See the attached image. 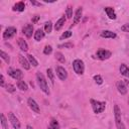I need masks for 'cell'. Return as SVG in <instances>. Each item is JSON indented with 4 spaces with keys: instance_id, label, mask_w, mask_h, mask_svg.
Masks as SVG:
<instances>
[{
    "instance_id": "obj_7",
    "label": "cell",
    "mask_w": 129,
    "mask_h": 129,
    "mask_svg": "<svg viewBox=\"0 0 129 129\" xmlns=\"http://www.w3.org/2000/svg\"><path fill=\"white\" fill-rule=\"evenodd\" d=\"M16 32H17L16 28L13 27V26H10V27L6 28L5 31L3 32V38L4 39H10V38H12L16 34Z\"/></svg>"
},
{
    "instance_id": "obj_41",
    "label": "cell",
    "mask_w": 129,
    "mask_h": 129,
    "mask_svg": "<svg viewBox=\"0 0 129 129\" xmlns=\"http://www.w3.org/2000/svg\"><path fill=\"white\" fill-rule=\"evenodd\" d=\"M26 128H27V129H33V128L30 126V125H27V126H26Z\"/></svg>"
},
{
    "instance_id": "obj_9",
    "label": "cell",
    "mask_w": 129,
    "mask_h": 129,
    "mask_svg": "<svg viewBox=\"0 0 129 129\" xmlns=\"http://www.w3.org/2000/svg\"><path fill=\"white\" fill-rule=\"evenodd\" d=\"M27 104H28L29 108H30L33 112H35V113H39V112H40V109H39L38 104H37L32 98H28V100H27Z\"/></svg>"
},
{
    "instance_id": "obj_40",
    "label": "cell",
    "mask_w": 129,
    "mask_h": 129,
    "mask_svg": "<svg viewBox=\"0 0 129 129\" xmlns=\"http://www.w3.org/2000/svg\"><path fill=\"white\" fill-rule=\"evenodd\" d=\"M123 82H124V84H125L127 87H129V81H127V80H123Z\"/></svg>"
},
{
    "instance_id": "obj_3",
    "label": "cell",
    "mask_w": 129,
    "mask_h": 129,
    "mask_svg": "<svg viewBox=\"0 0 129 129\" xmlns=\"http://www.w3.org/2000/svg\"><path fill=\"white\" fill-rule=\"evenodd\" d=\"M91 105H92L94 113H96V114L102 113L105 110V107H106L105 102H100V101H96V100H93V99H91Z\"/></svg>"
},
{
    "instance_id": "obj_33",
    "label": "cell",
    "mask_w": 129,
    "mask_h": 129,
    "mask_svg": "<svg viewBox=\"0 0 129 129\" xmlns=\"http://www.w3.org/2000/svg\"><path fill=\"white\" fill-rule=\"evenodd\" d=\"M5 89H6V91L9 92V93H14V92H15V87H14L13 85H11V84L6 85V86H5Z\"/></svg>"
},
{
    "instance_id": "obj_10",
    "label": "cell",
    "mask_w": 129,
    "mask_h": 129,
    "mask_svg": "<svg viewBox=\"0 0 129 129\" xmlns=\"http://www.w3.org/2000/svg\"><path fill=\"white\" fill-rule=\"evenodd\" d=\"M56 76H57L61 81H64V80H67V78H68V73H67V71H66L64 68H62V67H57V68H56Z\"/></svg>"
},
{
    "instance_id": "obj_1",
    "label": "cell",
    "mask_w": 129,
    "mask_h": 129,
    "mask_svg": "<svg viewBox=\"0 0 129 129\" xmlns=\"http://www.w3.org/2000/svg\"><path fill=\"white\" fill-rule=\"evenodd\" d=\"M36 80H37V84L40 88V90L46 94V95H49V89H48V86H47V82L44 78V76L40 73V72H37L36 73Z\"/></svg>"
},
{
    "instance_id": "obj_21",
    "label": "cell",
    "mask_w": 129,
    "mask_h": 129,
    "mask_svg": "<svg viewBox=\"0 0 129 129\" xmlns=\"http://www.w3.org/2000/svg\"><path fill=\"white\" fill-rule=\"evenodd\" d=\"M64 22H66V17H64V16H62V17H61V18H59V19L56 21V23L54 24V28H55V30H59V29L63 26Z\"/></svg>"
},
{
    "instance_id": "obj_2",
    "label": "cell",
    "mask_w": 129,
    "mask_h": 129,
    "mask_svg": "<svg viewBox=\"0 0 129 129\" xmlns=\"http://www.w3.org/2000/svg\"><path fill=\"white\" fill-rule=\"evenodd\" d=\"M114 116H115V123H116V127L117 129H126L123 121H122V117H121V111L118 107V105L114 106Z\"/></svg>"
},
{
    "instance_id": "obj_35",
    "label": "cell",
    "mask_w": 129,
    "mask_h": 129,
    "mask_svg": "<svg viewBox=\"0 0 129 129\" xmlns=\"http://www.w3.org/2000/svg\"><path fill=\"white\" fill-rule=\"evenodd\" d=\"M94 80H95V82H96L98 85L103 84V79H102V77H101L100 75H96V76H94Z\"/></svg>"
},
{
    "instance_id": "obj_42",
    "label": "cell",
    "mask_w": 129,
    "mask_h": 129,
    "mask_svg": "<svg viewBox=\"0 0 129 129\" xmlns=\"http://www.w3.org/2000/svg\"><path fill=\"white\" fill-rule=\"evenodd\" d=\"M73 129H77V128H73Z\"/></svg>"
},
{
    "instance_id": "obj_36",
    "label": "cell",
    "mask_w": 129,
    "mask_h": 129,
    "mask_svg": "<svg viewBox=\"0 0 129 129\" xmlns=\"http://www.w3.org/2000/svg\"><path fill=\"white\" fill-rule=\"evenodd\" d=\"M121 30L124 31V32H129V23L124 24V25L121 27Z\"/></svg>"
},
{
    "instance_id": "obj_11",
    "label": "cell",
    "mask_w": 129,
    "mask_h": 129,
    "mask_svg": "<svg viewBox=\"0 0 129 129\" xmlns=\"http://www.w3.org/2000/svg\"><path fill=\"white\" fill-rule=\"evenodd\" d=\"M82 13H83V8H82V7H79V8L77 9L76 13H75V16H74V22H73V24L71 25V27H73L74 25H76V24H78V23L80 22L81 17H82Z\"/></svg>"
},
{
    "instance_id": "obj_39",
    "label": "cell",
    "mask_w": 129,
    "mask_h": 129,
    "mask_svg": "<svg viewBox=\"0 0 129 129\" xmlns=\"http://www.w3.org/2000/svg\"><path fill=\"white\" fill-rule=\"evenodd\" d=\"M38 19H39V16H37V15H35L33 18H32V22L33 23H36L37 21H38Z\"/></svg>"
},
{
    "instance_id": "obj_18",
    "label": "cell",
    "mask_w": 129,
    "mask_h": 129,
    "mask_svg": "<svg viewBox=\"0 0 129 129\" xmlns=\"http://www.w3.org/2000/svg\"><path fill=\"white\" fill-rule=\"evenodd\" d=\"M119 70H120V73H121V75H123L124 77H127V78H129V68H128V67H127L125 63H122V64L120 66Z\"/></svg>"
},
{
    "instance_id": "obj_25",
    "label": "cell",
    "mask_w": 129,
    "mask_h": 129,
    "mask_svg": "<svg viewBox=\"0 0 129 129\" xmlns=\"http://www.w3.org/2000/svg\"><path fill=\"white\" fill-rule=\"evenodd\" d=\"M46 74H47V77H48L50 83L53 85V84H54V75H53V73H52V70H51V69H47V70H46Z\"/></svg>"
},
{
    "instance_id": "obj_16",
    "label": "cell",
    "mask_w": 129,
    "mask_h": 129,
    "mask_svg": "<svg viewBox=\"0 0 129 129\" xmlns=\"http://www.w3.org/2000/svg\"><path fill=\"white\" fill-rule=\"evenodd\" d=\"M18 46L22 51H27L28 50V45L26 43V41L23 38H18Z\"/></svg>"
},
{
    "instance_id": "obj_37",
    "label": "cell",
    "mask_w": 129,
    "mask_h": 129,
    "mask_svg": "<svg viewBox=\"0 0 129 129\" xmlns=\"http://www.w3.org/2000/svg\"><path fill=\"white\" fill-rule=\"evenodd\" d=\"M0 86L1 87H5V84H4V76L3 75L0 76Z\"/></svg>"
},
{
    "instance_id": "obj_38",
    "label": "cell",
    "mask_w": 129,
    "mask_h": 129,
    "mask_svg": "<svg viewBox=\"0 0 129 129\" xmlns=\"http://www.w3.org/2000/svg\"><path fill=\"white\" fill-rule=\"evenodd\" d=\"M30 3H31L32 5H35V6H40V3H39V2H36V1H34V0H31Z\"/></svg>"
},
{
    "instance_id": "obj_14",
    "label": "cell",
    "mask_w": 129,
    "mask_h": 129,
    "mask_svg": "<svg viewBox=\"0 0 129 129\" xmlns=\"http://www.w3.org/2000/svg\"><path fill=\"white\" fill-rule=\"evenodd\" d=\"M117 89H118V92H119L121 95H125V94L127 93V86L124 84L123 81L117 82Z\"/></svg>"
},
{
    "instance_id": "obj_30",
    "label": "cell",
    "mask_w": 129,
    "mask_h": 129,
    "mask_svg": "<svg viewBox=\"0 0 129 129\" xmlns=\"http://www.w3.org/2000/svg\"><path fill=\"white\" fill-rule=\"evenodd\" d=\"M66 16H67L68 18H72V17H73V8H72L71 5H69V6L67 7V10H66Z\"/></svg>"
},
{
    "instance_id": "obj_6",
    "label": "cell",
    "mask_w": 129,
    "mask_h": 129,
    "mask_svg": "<svg viewBox=\"0 0 129 129\" xmlns=\"http://www.w3.org/2000/svg\"><path fill=\"white\" fill-rule=\"evenodd\" d=\"M112 52L110 50H107V49H103V48H100L97 50V57L101 60H105V59H108L110 56H111Z\"/></svg>"
},
{
    "instance_id": "obj_19",
    "label": "cell",
    "mask_w": 129,
    "mask_h": 129,
    "mask_svg": "<svg viewBox=\"0 0 129 129\" xmlns=\"http://www.w3.org/2000/svg\"><path fill=\"white\" fill-rule=\"evenodd\" d=\"M43 37H44V32H43L42 29L39 28V29H37V30L34 32V39H35L36 41L41 40Z\"/></svg>"
},
{
    "instance_id": "obj_12",
    "label": "cell",
    "mask_w": 129,
    "mask_h": 129,
    "mask_svg": "<svg viewBox=\"0 0 129 129\" xmlns=\"http://www.w3.org/2000/svg\"><path fill=\"white\" fill-rule=\"evenodd\" d=\"M22 32L24 33V35L26 37H31L32 36V32H33V25L32 24H26L23 28H22Z\"/></svg>"
},
{
    "instance_id": "obj_13",
    "label": "cell",
    "mask_w": 129,
    "mask_h": 129,
    "mask_svg": "<svg viewBox=\"0 0 129 129\" xmlns=\"http://www.w3.org/2000/svg\"><path fill=\"white\" fill-rule=\"evenodd\" d=\"M18 58H19L20 64L22 66V68H24V70H29L30 69V63H29V61H28L27 58H25L22 54H19L18 55Z\"/></svg>"
},
{
    "instance_id": "obj_20",
    "label": "cell",
    "mask_w": 129,
    "mask_h": 129,
    "mask_svg": "<svg viewBox=\"0 0 129 129\" xmlns=\"http://www.w3.org/2000/svg\"><path fill=\"white\" fill-rule=\"evenodd\" d=\"M24 9H25V4H24V2H22V1L17 2V3L13 6V10H14V11H19V12H21V11H23Z\"/></svg>"
},
{
    "instance_id": "obj_24",
    "label": "cell",
    "mask_w": 129,
    "mask_h": 129,
    "mask_svg": "<svg viewBox=\"0 0 129 129\" xmlns=\"http://www.w3.org/2000/svg\"><path fill=\"white\" fill-rule=\"evenodd\" d=\"M27 59H28V61H29V63H30L31 66H33V67H37V66H38V62H37V60L35 59V57H34L33 55L28 54V55H27Z\"/></svg>"
},
{
    "instance_id": "obj_32",
    "label": "cell",
    "mask_w": 129,
    "mask_h": 129,
    "mask_svg": "<svg viewBox=\"0 0 129 129\" xmlns=\"http://www.w3.org/2000/svg\"><path fill=\"white\" fill-rule=\"evenodd\" d=\"M73 46H74V44L72 42H67V43H62V44L58 45L59 48H72Z\"/></svg>"
},
{
    "instance_id": "obj_26",
    "label": "cell",
    "mask_w": 129,
    "mask_h": 129,
    "mask_svg": "<svg viewBox=\"0 0 129 129\" xmlns=\"http://www.w3.org/2000/svg\"><path fill=\"white\" fill-rule=\"evenodd\" d=\"M0 56H1V58H2V59H4V60H5V62H6V63H8V64H9V62H10V57H9V55H8L6 52H4L3 50H1V51H0Z\"/></svg>"
},
{
    "instance_id": "obj_23",
    "label": "cell",
    "mask_w": 129,
    "mask_h": 129,
    "mask_svg": "<svg viewBox=\"0 0 129 129\" xmlns=\"http://www.w3.org/2000/svg\"><path fill=\"white\" fill-rule=\"evenodd\" d=\"M47 129H59L58 122H57L54 118H52V119L50 120V122H49V125H48Z\"/></svg>"
},
{
    "instance_id": "obj_31",
    "label": "cell",
    "mask_w": 129,
    "mask_h": 129,
    "mask_svg": "<svg viewBox=\"0 0 129 129\" xmlns=\"http://www.w3.org/2000/svg\"><path fill=\"white\" fill-rule=\"evenodd\" d=\"M72 34H73V33H72L70 30H68V31H64V32H63V33L60 35V37H59V38H60V39L69 38V37H71V36H72Z\"/></svg>"
},
{
    "instance_id": "obj_27",
    "label": "cell",
    "mask_w": 129,
    "mask_h": 129,
    "mask_svg": "<svg viewBox=\"0 0 129 129\" xmlns=\"http://www.w3.org/2000/svg\"><path fill=\"white\" fill-rule=\"evenodd\" d=\"M44 30L47 33H50L51 32V30H52V23H51V21L45 22V24H44Z\"/></svg>"
},
{
    "instance_id": "obj_15",
    "label": "cell",
    "mask_w": 129,
    "mask_h": 129,
    "mask_svg": "<svg viewBox=\"0 0 129 129\" xmlns=\"http://www.w3.org/2000/svg\"><path fill=\"white\" fill-rule=\"evenodd\" d=\"M116 36H117L116 33L113 31H110V30H104L101 32V37H103V38H112L113 39Z\"/></svg>"
},
{
    "instance_id": "obj_28",
    "label": "cell",
    "mask_w": 129,
    "mask_h": 129,
    "mask_svg": "<svg viewBox=\"0 0 129 129\" xmlns=\"http://www.w3.org/2000/svg\"><path fill=\"white\" fill-rule=\"evenodd\" d=\"M1 125H2L3 129H9L8 124H7V120L4 116V114H1Z\"/></svg>"
},
{
    "instance_id": "obj_4",
    "label": "cell",
    "mask_w": 129,
    "mask_h": 129,
    "mask_svg": "<svg viewBox=\"0 0 129 129\" xmlns=\"http://www.w3.org/2000/svg\"><path fill=\"white\" fill-rule=\"evenodd\" d=\"M73 69L76 74L78 75H83L85 71V64L82 59H75L73 61Z\"/></svg>"
},
{
    "instance_id": "obj_5",
    "label": "cell",
    "mask_w": 129,
    "mask_h": 129,
    "mask_svg": "<svg viewBox=\"0 0 129 129\" xmlns=\"http://www.w3.org/2000/svg\"><path fill=\"white\" fill-rule=\"evenodd\" d=\"M7 73H8V75H9L11 78H13V79H15V80H17V81H20V80L23 78V73H22L20 70H18V69L9 68L8 71H7Z\"/></svg>"
},
{
    "instance_id": "obj_22",
    "label": "cell",
    "mask_w": 129,
    "mask_h": 129,
    "mask_svg": "<svg viewBox=\"0 0 129 129\" xmlns=\"http://www.w3.org/2000/svg\"><path fill=\"white\" fill-rule=\"evenodd\" d=\"M17 88L19 89V90H21V91H27V89H28V86H27V84L24 82V81H22V80H20V81H17Z\"/></svg>"
},
{
    "instance_id": "obj_29",
    "label": "cell",
    "mask_w": 129,
    "mask_h": 129,
    "mask_svg": "<svg viewBox=\"0 0 129 129\" xmlns=\"http://www.w3.org/2000/svg\"><path fill=\"white\" fill-rule=\"evenodd\" d=\"M55 58L59 61V62H64L66 61V58H64V56H63V54L61 53V52H55Z\"/></svg>"
},
{
    "instance_id": "obj_8",
    "label": "cell",
    "mask_w": 129,
    "mask_h": 129,
    "mask_svg": "<svg viewBox=\"0 0 129 129\" xmlns=\"http://www.w3.org/2000/svg\"><path fill=\"white\" fill-rule=\"evenodd\" d=\"M8 119H9L10 123L12 124V126L14 127V129H20V122H19V120L17 119V117L12 112H9L8 113Z\"/></svg>"
},
{
    "instance_id": "obj_34",
    "label": "cell",
    "mask_w": 129,
    "mask_h": 129,
    "mask_svg": "<svg viewBox=\"0 0 129 129\" xmlns=\"http://www.w3.org/2000/svg\"><path fill=\"white\" fill-rule=\"evenodd\" d=\"M51 51H52V47H51L50 45H45V47H44V49H43V53L47 55V54H50Z\"/></svg>"
},
{
    "instance_id": "obj_43",
    "label": "cell",
    "mask_w": 129,
    "mask_h": 129,
    "mask_svg": "<svg viewBox=\"0 0 129 129\" xmlns=\"http://www.w3.org/2000/svg\"><path fill=\"white\" fill-rule=\"evenodd\" d=\"M128 103H129V99H128Z\"/></svg>"
},
{
    "instance_id": "obj_17",
    "label": "cell",
    "mask_w": 129,
    "mask_h": 129,
    "mask_svg": "<svg viewBox=\"0 0 129 129\" xmlns=\"http://www.w3.org/2000/svg\"><path fill=\"white\" fill-rule=\"evenodd\" d=\"M105 12L110 19H116V13L112 7H105Z\"/></svg>"
}]
</instances>
